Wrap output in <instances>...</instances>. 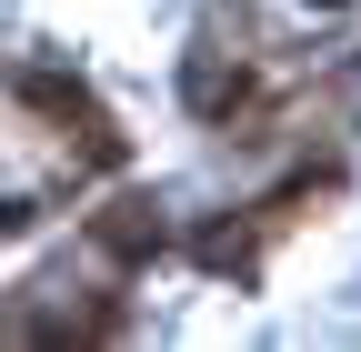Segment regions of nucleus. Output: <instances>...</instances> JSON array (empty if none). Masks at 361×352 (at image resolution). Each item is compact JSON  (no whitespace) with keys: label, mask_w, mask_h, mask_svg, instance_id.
Listing matches in <instances>:
<instances>
[{"label":"nucleus","mask_w":361,"mask_h":352,"mask_svg":"<svg viewBox=\"0 0 361 352\" xmlns=\"http://www.w3.org/2000/svg\"><path fill=\"white\" fill-rule=\"evenodd\" d=\"M20 101H30V111H51V121H80V141L101 151V161H121V131L101 121V101H90L80 81H61V71H20Z\"/></svg>","instance_id":"f257e3e1"},{"label":"nucleus","mask_w":361,"mask_h":352,"mask_svg":"<svg viewBox=\"0 0 361 352\" xmlns=\"http://www.w3.org/2000/svg\"><path fill=\"white\" fill-rule=\"evenodd\" d=\"M90 242H101L111 262H151L171 232H161V201H141V192H130V201H111L101 211V222H90Z\"/></svg>","instance_id":"f03ea898"},{"label":"nucleus","mask_w":361,"mask_h":352,"mask_svg":"<svg viewBox=\"0 0 361 352\" xmlns=\"http://www.w3.org/2000/svg\"><path fill=\"white\" fill-rule=\"evenodd\" d=\"M11 232H30V201H0V242H11Z\"/></svg>","instance_id":"7ed1b4c3"}]
</instances>
